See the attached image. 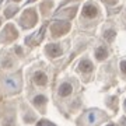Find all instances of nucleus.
Wrapping results in <instances>:
<instances>
[{
  "label": "nucleus",
  "mask_w": 126,
  "mask_h": 126,
  "mask_svg": "<svg viewBox=\"0 0 126 126\" xmlns=\"http://www.w3.org/2000/svg\"><path fill=\"white\" fill-rule=\"evenodd\" d=\"M73 87L72 84H69V83H63L62 86H60V88H59V94L62 95V97H66V95H69L70 93H72Z\"/></svg>",
  "instance_id": "obj_2"
},
{
  "label": "nucleus",
  "mask_w": 126,
  "mask_h": 126,
  "mask_svg": "<svg viewBox=\"0 0 126 126\" xmlns=\"http://www.w3.org/2000/svg\"><path fill=\"white\" fill-rule=\"evenodd\" d=\"M48 52H49L52 56H58V55L62 53V49L59 48V46H48Z\"/></svg>",
  "instance_id": "obj_7"
},
{
  "label": "nucleus",
  "mask_w": 126,
  "mask_h": 126,
  "mask_svg": "<svg viewBox=\"0 0 126 126\" xmlns=\"http://www.w3.org/2000/svg\"><path fill=\"white\" fill-rule=\"evenodd\" d=\"M125 108H126V101H125Z\"/></svg>",
  "instance_id": "obj_11"
},
{
  "label": "nucleus",
  "mask_w": 126,
  "mask_h": 126,
  "mask_svg": "<svg viewBox=\"0 0 126 126\" xmlns=\"http://www.w3.org/2000/svg\"><path fill=\"white\" fill-rule=\"evenodd\" d=\"M38 126H53V125H52V123H49V122H41Z\"/></svg>",
  "instance_id": "obj_10"
},
{
  "label": "nucleus",
  "mask_w": 126,
  "mask_h": 126,
  "mask_svg": "<svg viewBox=\"0 0 126 126\" xmlns=\"http://www.w3.org/2000/svg\"><path fill=\"white\" fill-rule=\"evenodd\" d=\"M4 87L9 91H17L18 87H20V81L16 77H7L4 80Z\"/></svg>",
  "instance_id": "obj_1"
},
{
  "label": "nucleus",
  "mask_w": 126,
  "mask_h": 126,
  "mask_svg": "<svg viewBox=\"0 0 126 126\" xmlns=\"http://www.w3.org/2000/svg\"><path fill=\"white\" fill-rule=\"evenodd\" d=\"M121 69H122V72H125V73H126V60L121 63Z\"/></svg>",
  "instance_id": "obj_9"
},
{
  "label": "nucleus",
  "mask_w": 126,
  "mask_h": 126,
  "mask_svg": "<svg viewBox=\"0 0 126 126\" xmlns=\"http://www.w3.org/2000/svg\"><path fill=\"white\" fill-rule=\"evenodd\" d=\"M84 16H87V17H95L97 16V9L93 4H87L84 7Z\"/></svg>",
  "instance_id": "obj_3"
},
{
  "label": "nucleus",
  "mask_w": 126,
  "mask_h": 126,
  "mask_svg": "<svg viewBox=\"0 0 126 126\" xmlns=\"http://www.w3.org/2000/svg\"><path fill=\"white\" fill-rule=\"evenodd\" d=\"M79 67H80V70H83V72H90L91 67H93V64H91L90 60H81L80 64H79Z\"/></svg>",
  "instance_id": "obj_5"
},
{
  "label": "nucleus",
  "mask_w": 126,
  "mask_h": 126,
  "mask_svg": "<svg viewBox=\"0 0 126 126\" xmlns=\"http://www.w3.org/2000/svg\"><path fill=\"white\" fill-rule=\"evenodd\" d=\"M34 80H35V83L36 84H45L46 83V76L44 74V73H41V72H38V73H35V76H34Z\"/></svg>",
  "instance_id": "obj_4"
},
{
  "label": "nucleus",
  "mask_w": 126,
  "mask_h": 126,
  "mask_svg": "<svg viewBox=\"0 0 126 126\" xmlns=\"http://www.w3.org/2000/svg\"><path fill=\"white\" fill-rule=\"evenodd\" d=\"M97 58L98 59L107 58V49H105V48H98V49H97Z\"/></svg>",
  "instance_id": "obj_8"
},
{
  "label": "nucleus",
  "mask_w": 126,
  "mask_h": 126,
  "mask_svg": "<svg viewBox=\"0 0 126 126\" xmlns=\"http://www.w3.org/2000/svg\"><path fill=\"white\" fill-rule=\"evenodd\" d=\"M97 121H98V113L95 112V111H91V112L87 113V122H88L90 125L95 123Z\"/></svg>",
  "instance_id": "obj_6"
},
{
  "label": "nucleus",
  "mask_w": 126,
  "mask_h": 126,
  "mask_svg": "<svg viewBox=\"0 0 126 126\" xmlns=\"http://www.w3.org/2000/svg\"><path fill=\"white\" fill-rule=\"evenodd\" d=\"M108 126H113V125H108Z\"/></svg>",
  "instance_id": "obj_12"
}]
</instances>
